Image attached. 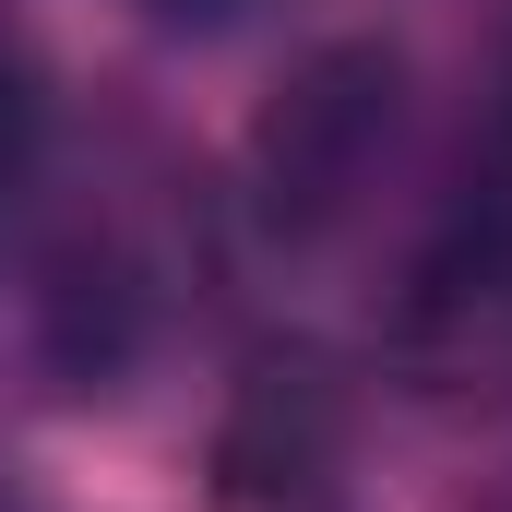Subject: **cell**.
<instances>
[{
  "label": "cell",
  "instance_id": "3957f363",
  "mask_svg": "<svg viewBox=\"0 0 512 512\" xmlns=\"http://www.w3.org/2000/svg\"><path fill=\"white\" fill-rule=\"evenodd\" d=\"M393 131V60L382 48H334L298 72V96L262 120V179H274V215H334L370 167V143Z\"/></svg>",
  "mask_w": 512,
  "mask_h": 512
},
{
  "label": "cell",
  "instance_id": "7a4b0ae2",
  "mask_svg": "<svg viewBox=\"0 0 512 512\" xmlns=\"http://www.w3.org/2000/svg\"><path fill=\"white\" fill-rule=\"evenodd\" d=\"M346 489V405L310 358H274L239 382L203 453V501L215 512H334Z\"/></svg>",
  "mask_w": 512,
  "mask_h": 512
},
{
  "label": "cell",
  "instance_id": "6da1fadb",
  "mask_svg": "<svg viewBox=\"0 0 512 512\" xmlns=\"http://www.w3.org/2000/svg\"><path fill=\"white\" fill-rule=\"evenodd\" d=\"M393 370L429 405H512V215L453 227L393 310Z\"/></svg>",
  "mask_w": 512,
  "mask_h": 512
},
{
  "label": "cell",
  "instance_id": "277c9868",
  "mask_svg": "<svg viewBox=\"0 0 512 512\" xmlns=\"http://www.w3.org/2000/svg\"><path fill=\"white\" fill-rule=\"evenodd\" d=\"M36 143H48V96H36V72L0 48V203L36 179Z\"/></svg>",
  "mask_w": 512,
  "mask_h": 512
},
{
  "label": "cell",
  "instance_id": "5b68a950",
  "mask_svg": "<svg viewBox=\"0 0 512 512\" xmlns=\"http://www.w3.org/2000/svg\"><path fill=\"white\" fill-rule=\"evenodd\" d=\"M167 12H203V24H227V12H251V0H167Z\"/></svg>",
  "mask_w": 512,
  "mask_h": 512
}]
</instances>
